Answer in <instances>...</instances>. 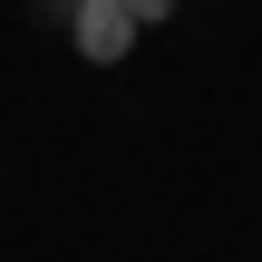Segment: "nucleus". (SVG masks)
<instances>
[{"mask_svg":"<svg viewBox=\"0 0 262 262\" xmlns=\"http://www.w3.org/2000/svg\"><path fill=\"white\" fill-rule=\"evenodd\" d=\"M136 10V29H156V19H175V0H126Z\"/></svg>","mask_w":262,"mask_h":262,"instance_id":"obj_2","label":"nucleus"},{"mask_svg":"<svg viewBox=\"0 0 262 262\" xmlns=\"http://www.w3.org/2000/svg\"><path fill=\"white\" fill-rule=\"evenodd\" d=\"M68 29H78V58H97V68H117V58L146 39L126 0H78V10H68Z\"/></svg>","mask_w":262,"mask_h":262,"instance_id":"obj_1","label":"nucleus"}]
</instances>
